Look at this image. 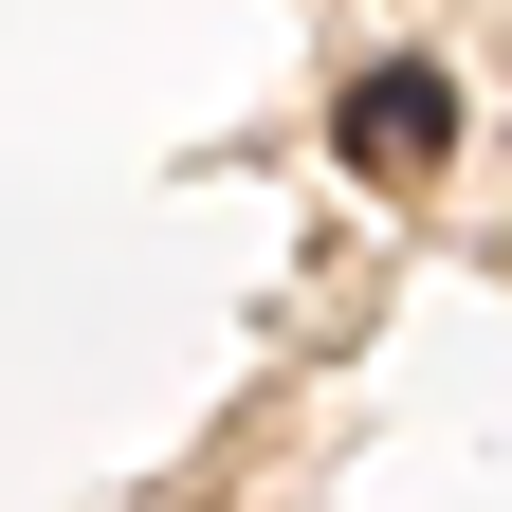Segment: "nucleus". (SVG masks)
<instances>
[{
	"mask_svg": "<svg viewBox=\"0 0 512 512\" xmlns=\"http://www.w3.org/2000/svg\"><path fill=\"white\" fill-rule=\"evenodd\" d=\"M330 147H348L366 183H421L439 147H458V92H439V55H384V74H348V92H330Z\"/></svg>",
	"mask_w": 512,
	"mask_h": 512,
	"instance_id": "f257e3e1",
	"label": "nucleus"
}]
</instances>
